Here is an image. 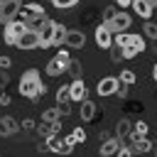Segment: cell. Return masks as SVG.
I'll use <instances>...</instances> for the list:
<instances>
[{
	"instance_id": "1",
	"label": "cell",
	"mask_w": 157,
	"mask_h": 157,
	"mask_svg": "<svg viewBox=\"0 0 157 157\" xmlns=\"http://www.w3.org/2000/svg\"><path fill=\"white\" fill-rule=\"evenodd\" d=\"M20 93L27 96L29 101H37L39 93H44V83H42L37 69H27V71L22 74V78H20Z\"/></svg>"
},
{
	"instance_id": "2",
	"label": "cell",
	"mask_w": 157,
	"mask_h": 157,
	"mask_svg": "<svg viewBox=\"0 0 157 157\" xmlns=\"http://www.w3.org/2000/svg\"><path fill=\"white\" fill-rule=\"evenodd\" d=\"M17 17H20L29 29H37V27L47 20V12H44V7H42V5H37V2H27V5H20Z\"/></svg>"
},
{
	"instance_id": "3",
	"label": "cell",
	"mask_w": 157,
	"mask_h": 157,
	"mask_svg": "<svg viewBox=\"0 0 157 157\" xmlns=\"http://www.w3.org/2000/svg\"><path fill=\"white\" fill-rule=\"evenodd\" d=\"M69 61H71L69 52H66V49H59L56 56H52V61L47 64V74H49V76H61V74L69 69Z\"/></svg>"
},
{
	"instance_id": "4",
	"label": "cell",
	"mask_w": 157,
	"mask_h": 157,
	"mask_svg": "<svg viewBox=\"0 0 157 157\" xmlns=\"http://www.w3.org/2000/svg\"><path fill=\"white\" fill-rule=\"evenodd\" d=\"M142 52H145V37H140V34H130L128 44H125V47H120L123 59H135V56H137V54H142Z\"/></svg>"
},
{
	"instance_id": "5",
	"label": "cell",
	"mask_w": 157,
	"mask_h": 157,
	"mask_svg": "<svg viewBox=\"0 0 157 157\" xmlns=\"http://www.w3.org/2000/svg\"><path fill=\"white\" fill-rule=\"evenodd\" d=\"M25 29H27V25H25L20 17H15V20H10V22H5V44H12V47H15L17 37H20Z\"/></svg>"
},
{
	"instance_id": "6",
	"label": "cell",
	"mask_w": 157,
	"mask_h": 157,
	"mask_svg": "<svg viewBox=\"0 0 157 157\" xmlns=\"http://www.w3.org/2000/svg\"><path fill=\"white\" fill-rule=\"evenodd\" d=\"M15 47H20V49H37V47H39V32L27 27V29H25V32L17 37Z\"/></svg>"
},
{
	"instance_id": "7",
	"label": "cell",
	"mask_w": 157,
	"mask_h": 157,
	"mask_svg": "<svg viewBox=\"0 0 157 157\" xmlns=\"http://www.w3.org/2000/svg\"><path fill=\"white\" fill-rule=\"evenodd\" d=\"M47 150H52V152H59V155H69L71 152V142L69 140H61L56 132H52V135H47V145H44Z\"/></svg>"
},
{
	"instance_id": "8",
	"label": "cell",
	"mask_w": 157,
	"mask_h": 157,
	"mask_svg": "<svg viewBox=\"0 0 157 157\" xmlns=\"http://www.w3.org/2000/svg\"><path fill=\"white\" fill-rule=\"evenodd\" d=\"M130 22H132V17L128 15V12H123V10H118L115 15H113V20L110 22H105L108 27H110V32L115 34V32H125L128 27H130Z\"/></svg>"
},
{
	"instance_id": "9",
	"label": "cell",
	"mask_w": 157,
	"mask_h": 157,
	"mask_svg": "<svg viewBox=\"0 0 157 157\" xmlns=\"http://www.w3.org/2000/svg\"><path fill=\"white\" fill-rule=\"evenodd\" d=\"M17 10H20V0H0V22H10L17 17Z\"/></svg>"
},
{
	"instance_id": "10",
	"label": "cell",
	"mask_w": 157,
	"mask_h": 157,
	"mask_svg": "<svg viewBox=\"0 0 157 157\" xmlns=\"http://www.w3.org/2000/svg\"><path fill=\"white\" fill-rule=\"evenodd\" d=\"M96 44L101 49H110V44H113V32H110V27L105 22H101L96 27Z\"/></svg>"
},
{
	"instance_id": "11",
	"label": "cell",
	"mask_w": 157,
	"mask_h": 157,
	"mask_svg": "<svg viewBox=\"0 0 157 157\" xmlns=\"http://www.w3.org/2000/svg\"><path fill=\"white\" fill-rule=\"evenodd\" d=\"M86 96H88L86 83H83L81 78H74V81L69 83V98H71V103H81Z\"/></svg>"
},
{
	"instance_id": "12",
	"label": "cell",
	"mask_w": 157,
	"mask_h": 157,
	"mask_svg": "<svg viewBox=\"0 0 157 157\" xmlns=\"http://www.w3.org/2000/svg\"><path fill=\"white\" fill-rule=\"evenodd\" d=\"M52 29H54V20H49V17L37 27V32H39V47L42 49L52 47Z\"/></svg>"
},
{
	"instance_id": "13",
	"label": "cell",
	"mask_w": 157,
	"mask_h": 157,
	"mask_svg": "<svg viewBox=\"0 0 157 157\" xmlns=\"http://www.w3.org/2000/svg\"><path fill=\"white\" fill-rule=\"evenodd\" d=\"M64 44H66V47H74V49H81V47L86 44V37H83V32H78V29H66Z\"/></svg>"
},
{
	"instance_id": "14",
	"label": "cell",
	"mask_w": 157,
	"mask_h": 157,
	"mask_svg": "<svg viewBox=\"0 0 157 157\" xmlns=\"http://www.w3.org/2000/svg\"><path fill=\"white\" fill-rule=\"evenodd\" d=\"M96 88H98V96H113L115 88H118V78H115V76H105V78L98 81Z\"/></svg>"
},
{
	"instance_id": "15",
	"label": "cell",
	"mask_w": 157,
	"mask_h": 157,
	"mask_svg": "<svg viewBox=\"0 0 157 157\" xmlns=\"http://www.w3.org/2000/svg\"><path fill=\"white\" fill-rule=\"evenodd\" d=\"M17 130H20V125H17V120H15V118H7V115H2V118H0V137L15 135Z\"/></svg>"
},
{
	"instance_id": "16",
	"label": "cell",
	"mask_w": 157,
	"mask_h": 157,
	"mask_svg": "<svg viewBox=\"0 0 157 157\" xmlns=\"http://www.w3.org/2000/svg\"><path fill=\"white\" fill-rule=\"evenodd\" d=\"M130 135H132V150H135V155H137V152H150V150H152V142H150L145 135H137V132H132V130H130Z\"/></svg>"
},
{
	"instance_id": "17",
	"label": "cell",
	"mask_w": 157,
	"mask_h": 157,
	"mask_svg": "<svg viewBox=\"0 0 157 157\" xmlns=\"http://www.w3.org/2000/svg\"><path fill=\"white\" fill-rule=\"evenodd\" d=\"M130 7L135 10V15H140V17H150L152 15V2L150 0H130Z\"/></svg>"
},
{
	"instance_id": "18",
	"label": "cell",
	"mask_w": 157,
	"mask_h": 157,
	"mask_svg": "<svg viewBox=\"0 0 157 157\" xmlns=\"http://www.w3.org/2000/svg\"><path fill=\"white\" fill-rule=\"evenodd\" d=\"M64 37H66V27L54 22V29H52V47H61L64 44Z\"/></svg>"
},
{
	"instance_id": "19",
	"label": "cell",
	"mask_w": 157,
	"mask_h": 157,
	"mask_svg": "<svg viewBox=\"0 0 157 157\" xmlns=\"http://www.w3.org/2000/svg\"><path fill=\"white\" fill-rule=\"evenodd\" d=\"M81 118H83L86 123L96 118V103H93V101H88V98L81 101Z\"/></svg>"
},
{
	"instance_id": "20",
	"label": "cell",
	"mask_w": 157,
	"mask_h": 157,
	"mask_svg": "<svg viewBox=\"0 0 157 157\" xmlns=\"http://www.w3.org/2000/svg\"><path fill=\"white\" fill-rule=\"evenodd\" d=\"M118 145H120L118 137H108V140L101 145V155H105V157H108V155H115V152H118Z\"/></svg>"
},
{
	"instance_id": "21",
	"label": "cell",
	"mask_w": 157,
	"mask_h": 157,
	"mask_svg": "<svg viewBox=\"0 0 157 157\" xmlns=\"http://www.w3.org/2000/svg\"><path fill=\"white\" fill-rule=\"evenodd\" d=\"M130 130H132L130 120H125V118H123V120H118V125H115V132L120 135V140H123V137H128V135H130Z\"/></svg>"
},
{
	"instance_id": "22",
	"label": "cell",
	"mask_w": 157,
	"mask_h": 157,
	"mask_svg": "<svg viewBox=\"0 0 157 157\" xmlns=\"http://www.w3.org/2000/svg\"><path fill=\"white\" fill-rule=\"evenodd\" d=\"M66 140H69L71 145H78V142H83V140H86V130H83V128H74V130H71V135H69Z\"/></svg>"
},
{
	"instance_id": "23",
	"label": "cell",
	"mask_w": 157,
	"mask_h": 157,
	"mask_svg": "<svg viewBox=\"0 0 157 157\" xmlns=\"http://www.w3.org/2000/svg\"><path fill=\"white\" fill-rule=\"evenodd\" d=\"M59 108H49V110H44L42 113V120H47V123H59Z\"/></svg>"
},
{
	"instance_id": "24",
	"label": "cell",
	"mask_w": 157,
	"mask_h": 157,
	"mask_svg": "<svg viewBox=\"0 0 157 157\" xmlns=\"http://www.w3.org/2000/svg\"><path fill=\"white\" fill-rule=\"evenodd\" d=\"M120 81L130 86V83H135V81H137V76H135V71H130V69H125V71H120Z\"/></svg>"
},
{
	"instance_id": "25",
	"label": "cell",
	"mask_w": 157,
	"mask_h": 157,
	"mask_svg": "<svg viewBox=\"0 0 157 157\" xmlns=\"http://www.w3.org/2000/svg\"><path fill=\"white\" fill-rule=\"evenodd\" d=\"M64 101H71L69 98V86H59L56 88V103H64Z\"/></svg>"
},
{
	"instance_id": "26",
	"label": "cell",
	"mask_w": 157,
	"mask_h": 157,
	"mask_svg": "<svg viewBox=\"0 0 157 157\" xmlns=\"http://www.w3.org/2000/svg\"><path fill=\"white\" fill-rule=\"evenodd\" d=\"M78 0H52V5L54 7H59V10H66V7H74Z\"/></svg>"
},
{
	"instance_id": "27",
	"label": "cell",
	"mask_w": 157,
	"mask_h": 157,
	"mask_svg": "<svg viewBox=\"0 0 157 157\" xmlns=\"http://www.w3.org/2000/svg\"><path fill=\"white\" fill-rule=\"evenodd\" d=\"M66 71H71V74H74V76H76V78H78V76H81V64H78V61H74V59H71V61H69V69H66Z\"/></svg>"
},
{
	"instance_id": "28",
	"label": "cell",
	"mask_w": 157,
	"mask_h": 157,
	"mask_svg": "<svg viewBox=\"0 0 157 157\" xmlns=\"http://www.w3.org/2000/svg\"><path fill=\"white\" fill-rule=\"evenodd\" d=\"M132 132H137V135H147V123H142V120H137V123L132 125Z\"/></svg>"
},
{
	"instance_id": "29",
	"label": "cell",
	"mask_w": 157,
	"mask_h": 157,
	"mask_svg": "<svg viewBox=\"0 0 157 157\" xmlns=\"http://www.w3.org/2000/svg\"><path fill=\"white\" fill-rule=\"evenodd\" d=\"M145 34L152 37V39H157V25H155V22H147V25H145Z\"/></svg>"
},
{
	"instance_id": "30",
	"label": "cell",
	"mask_w": 157,
	"mask_h": 157,
	"mask_svg": "<svg viewBox=\"0 0 157 157\" xmlns=\"http://www.w3.org/2000/svg\"><path fill=\"white\" fill-rule=\"evenodd\" d=\"M113 96H120V98H123V96H128V83H123V81L118 78V88H115V93H113Z\"/></svg>"
},
{
	"instance_id": "31",
	"label": "cell",
	"mask_w": 157,
	"mask_h": 157,
	"mask_svg": "<svg viewBox=\"0 0 157 157\" xmlns=\"http://www.w3.org/2000/svg\"><path fill=\"white\" fill-rule=\"evenodd\" d=\"M56 108H59V113H61V115H69V113H71V101H64V103H56Z\"/></svg>"
},
{
	"instance_id": "32",
	"label": "cell",
	"mask_w": 157,
	"mask_h": 157,
	"mask_svg": "<svg viewBox=\"0 0 157 157\" xmlns=\"http://www.w3.org/2000/svg\"><path fill=\"white\" fill-rule=\"evenodd\" d=\"M115 12H118V7H105V10H103V22H110Z\"/></svg>"
},
{
	"instance_id": "33",
	"label": "cell",
	"mask_w": 157,
	"mask_h": 157,
	"mask_svg": "<svg viewBox=\"0 0 157 157\" xmlns=\"http://www.w3.org/2000/svg\"><path fill=\"white\" fill-rule=\"evenodd\" d=\"M10 64H12V61H10V56L0 54V69H5V71H7V69H10Z\"/></svg>"
},
{
	"instance_id": "34",
	"label": "cell",
	"mask_w": 157,
	"mask_h": 157,
	"mask_svg": "<svg viewBox=\"0 0 157 157\" xmlns=\"http://www.w3.org/2000/svg\"><path fill=\"white\" fill-rule=\"evenodd\" d=\"M10 83V78H7V74H5V69H0V88H5Z\"/></svg>"
},
{
	"instance_id": "35",
	"label": "cell",
	"mask_w": 157,
	"mask_h": 157,
	"mask_svg": "<svg viewBox=\"0 0 157 157\" xmlns=\"http://www.w3.org/2000/svg\"><path fill=\"white\" fill-rule=\"evenodd\" d=\"M0 103H2V105H7V103H10V96H5V93H2V96H0Z\"/></svg>"
},
{
	"instance_id": "36",
	"label": "cell",
	"mask_w": 157,
	"mask_h": 157,
	"mask_svg": "<svg viewBox=\"0 0 157 157\" xmlns=\"http://www.w3.org/2000/svg\"><path fill=\"white\" fill-rule=\"evenodd\" d=\"M115 2H118L120 7H128V5H130V0H115Z\"/></svg>"
},
{
	"instance_id": "37",
	"label": "cell",
	"mask_w": 157,
	"mask_h": 157,
	"mask_svg": "<svg viewBox=\"0 0 157 157\" xmlns=\"http://www.w3.org/2000/svg\"><path fill=\"white\" fill-rule=\"evenodd\" d=\"M152 76H155V81H157V66H155V69H152Z\"/></svg>"
}]
</instances>
